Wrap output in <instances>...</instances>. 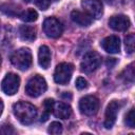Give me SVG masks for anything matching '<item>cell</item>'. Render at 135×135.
<instances>
[{"mask_svg":"<svg viewBox=\"0 0 135 135\" xmlns=\"http://www.w3.org/2000/svg\"><path fill=\"white\" fill-rule=\"evenodd\" d=\"M14 115L22 124H31L37 116V109L26 101H18L13 105Z\"/></svg>","mask_w":135,"mask_h":135,"instance_id":"6da1fadb","label":"cell"},{"mask_svg":"<svg viewBox=\"0 0 135 135\" xmlns=\"http://www.w3.org/2000/svg\"><path fill=\"white\" fill-rule=\"evenodd\" d=\"M32 53L27 47H21L15 51L11 56V62L20 71H26L32 65Z\"/></svg>","mask_w":135,"mask_h":135,"instance_id":"7a4b0ae2","label":"cell"},{"mask_svg":"<svg viewBox=\"0 0 135 135\" xmlns=\"http://www.w3.org/2000/svg\"><path fill=\"white\" fill-rule=\"evenodd\" d=\"M47 89V84L45 79L40 76V75H35L33 76L26 83L25 85V93L30 97H39L42 95Z\"/></svg>","mask_w":135,"mask_h":135,"instance_id":"3957f363","label":"cell"},{"mask_svg":"<svg viewBox=\"0 0 135 135\" xmlns=\"http://www.w3.org/2000/svg\"><path fill=\"white\" fill-rule=\"evenodd\" d=\"M74 71V66L72 63L69 62H61L59 63L56 69H55V73H54V80L56 83L64 85L66 84L73 74Z\"/></svg>","mask_w":135,"mask_h":135,"instance_id":"277c9868","label":"cell"},{"mask_svg":"<svg viewBox=\"0 0 135 135\" xmlns=\"http://www.w3.org/2000/svg\"><path fill=\"white\" fill-rule=\"evenodd\" d=\"M100 63H101V56L95 51H90L83 56V59L81 60L80 63V69L82 72L89 74L97 70Z\"/></svg>","mask_w":135,"mask_h":135,"instance_id":"5b68a950","label":"cell"},{"mask_svg":"<svg viewBox=\"0 0 135 135\" xmlns=\"http://www.w3.org/2000/svg\"><path fill=\"white\" fill-rule=\"evenodd\" d=\"M79 110L83 115L93 116L99 110V100L93 95H88L79 100Z\"/></svg>","mask_w":135,"mask_h":135,"instance_id":"8992f818","label":"cell"},{"mask_svg":"<svg viewBox=\"0 0 135 135\" xmlns=\"http://www.w3.org/2000/svg\"><path fill=\"white\" fill-rule=\"evenodd\" d=\"M43 32L50 38H58L63 32V26L58 19L49 17L43 22Z\"/></svg>","mask_w":135,"mask_h":135,"instance_id":"52a82bcc","label":"cell"},{"mask_svg":"<svg viewBox=\"0 0 135 135\" xmlns=\"http://www.w3.org/2000/svg\"><path fill=\"white\" fill-rule=\"evenodd\" d=\"M20 85V78L14 73H8L5 75L1 82V89L6 95H14L17 93Z\"/></svg>","mask_w":135,"mask_h":135,"instance_id":"ba28073f","label":"cell"},{"mask_svg":"<svg viewBox=\"0 0 135 135\" xmlns=\"http://www.w3.org/2000/svg\"><path fill=\"white\" fill-rule=\"evenodd\" d=\"M121 108V102L117 101V100H113L111 101L105 110V115H104V122L103 126L105 129H111L117 118V113Z\"/></svg>","mask_w":135,"mask_h":135,"instance_id":"9c48e42d","label":"cell"},{"mask_svg":"<svg viewBox=\"0 0 135 135\" xmlns=\"http://www.w3.org/2000/svg\"><path fill=\"white\" fill-rule=\"evenodd\" d=\"M81 6L92 18L99 19L103 14V7L100 0H82Z\"/></svg>","mask_w":135,"mask_h":135,"instance_id":"30bf717a","label":"cell"},{"mask_svg":"<svg viewBox=\"0 0 135 135\" xmlns=\"http://www.w3.org/2000/svg\"><path fill=\"white\" fill-rule=\"evenodd\" d=\"M130 25H131V21L124 15H115L112 16L109 20V26L114 31L122 32L128 30Z\"/></svg>","mask_w":135,"mask_h":135,"instance_id":"8fae6325","label":"cell"},{"mask_svg":"<svg viewBox=\"0 0 135 135\" xmlns=\"http://www.w3.org/2000/svg\"><path fill=\"white\" fill-rule=\"evenodd\" d=\"M101 46L105 52L110 54H117L120 51V40L117 36L112 35V36L105 37L101 41Z\"/></svg>","mask_w":135,"mask_h":135,"instance_id":"7c38bea8","label":"cell"},{"mask_svg":"<svg viewBox=\"0 0 135 135\" xmlns=\"http://www.w3.org/2000/svg\"><path fill=\"white\" fill-rule=\"evenodd\" d=\"M53 114L57 118L68 119L72 115V108L64 102H55L53 107Z\"/></svg>","mask_w":135,"mask_h":135,"instance_id":"4fadbf2b","label":"cell"},{"mask_svg":"<svg viewBox=\"0 0 135 135\" xmlns=\"http://www.w3.org/2000/svg\"><path fill=\"white\" fill-rule=\"evenodd\" d=\"M71 18L76 24H78L79 26H83V27L89 26L93 20L90 15H88L86 13H82L80 11H73L71 13Z\"/></svg>","mask_w":135,"mask_h":135,"instance_id":"5bb4252c","label":"cell"},{"mask_svg":"<svg viewBox=\"0 0 135 135\" xmlns=\"http://www.w3.org/2000/svg\"><path fill=\"white\" fill-rule=\"evenodd\" d=\"M38 63L44 70L49 69V66L51 64V51H50V49L46 45H41L39 47Z\"/></svg>","mask_w":135,"mask_h":135,"instance_id":"9a60e30c","label":"cell"},{"mask_svg":"<svg viewBox=\"0 0 135 135\" xmlns=\"http://www.w3.org/2000/svg\"><path fill=\"white\" fill-rule=\"evenodd\" d=\"M19 36L24 41H34L36 39V28L30 25H21L19 27Z\"/></svg>","mask_w":135,"mask_h":135,"instance_id":"2e32d148","label":"cell"},{"mask_svg":"<svg viewBox=\"0 0 135 135\" xmlns=\"http://www.w3.org/2000/svg\"><path fill=\"white\" fill-rule=\"evenodd\" d=\"M0 11L7 15V16H11V17H17L19 16V14L21 13L20 12V7L17 5V4H14V3H3L0 5Z\"/></svg>","mask_w":135,"mask_h":135,"instance_id":"e0dca14e","label":"cell"},{"mask_svg":"<svg viewBox=\"0 0 135 135\" xmlns=\"http://www.w3.org/2000/svg\"><path fill=\"white\" fill-rule=\"evenodd\" d=\"M19 17L24 22H34L38 18V13L34 8H27L19 14Z\"/></svg>","mask_w":135,"mask_h":135,"instance_id":"ac0fdd59","label":"cell"},{"mask_svg":"<svg viewBox=\"0 0 135 135\" xmlns=\"http://www.w3.org/2000/svg\"><path fill=\"white\" fill-rule=\"evenodd\" d=\"M54 103H55V101H54V99H52V98H47V99H45V100H44V102H43V107H44V113L42 114L41 119H40L42 122L46 121V120H47L49 115H50V114L53 112V107H54Z\"/></svg>","mask_w":135,"mask_h":135,"instance_id":"d6986e66","label":"cell"},{"mask_svg":"<svg viewBox=\"0 0 135 135\" xmlns=\"http://www.w3.org/2000/svg\"><path fill=\"white\" fill-rule=\"evenodd\" d=\"M124 45H126V51L128 54H132L134 52L135 47V36L134 34H130L124 38Z\"/></svg>","mask_w":135,"mask_h":135,"instance_id":"ffe728a7","label":"cell"},{"mask_svg":"<svg viewBox=\"0 0 135 135\" xmlns=\"http://www.w3.org/2000/svg\"><path fill=\"white\" fill-rule=\"evenodd\" d=\"M47 132L51 133V134H54V135L61 134L62 133V124L60 122H58V121H53L50 124Z\"/></svg>","mask_w":135,"mask_h":135,"instance_id":"44dd1931","label":"cell"},{"mask_svg":"<svg viewBox=\"0 0 135 135\" xmlns=\"http://www.w3.org/2000/svg\"><path fill=\"white\" fill-rule=\"evenodd\" d=\"M124 122L129 128H134L135 127V114H134V109L132 108L126 115Z\"/></svg>","mask_w":135,"mask_h":135,"instance_id":"7402d4cb","label":"cell"},{"mask_svg":"<svg viewBox=\"0 0 135 135\" xmlns=\"http://www.w3.org/2000/svg\"><path fill=\"white\" fill-rule=\"evenodd\" d=\"M0 134L1 135H12V134H16V130L14 129V127L12 124L8 123H4L0 127Z\"/></svg>","mask_w":135,"mask_h":135,"instance_id":"603a6c76","label":"cell"},{"mask_svg":"<svg viewBox=\"0 0 135 135\" xmlns=\"http://www.w3.org/2000/svg\"><path fill=\"white\" fill-rule=\"evenodd\" d=\"M133 63H131L126 70H124V73H126V80L130 81V82H133L134 81V68H133Z\"/></svg>","mask_w":135,"mask_h":135,"instance_id":"cb8c5ba5","label":"cell"},{"mask_svg":"<svg viewBox=\"0 0 135 135\" xmlns=\"http://www.w3.org/2000/svg\"><path fill=\"white\" fill-rule=\"evenodd\" d=\"M37 7H39L41 11H45L49 8L51 4V0H34Z\"/></svg>","mask_w":135,"mask_h":135,"instance_id":"d4e9b609","label":"cell"},{"mask_svg":"<svg viewBox=\"0 0 135 135\" xmlns=\"http://www.w3.org/2000/svg\"><path fill=\"white\" fill-rule=\"evenodd\" d=\"M75 85L78 90H84L88 88V81L83 77H78L75 81Z\"/></svg>","mask_w":135,"mask_h":135,"instance_id":"484cf974","label":"cell"},{"mask_svg":"<svg viewBox=\"0 0 135 135\" xmlns=\"http://www.w3.org/2000/svg\"><path fill=\"white\" fill-rule=\"evenodd\" d=\"M105 64H107L108 68H113L116 64V59L115 58H108Z\"/></svg>","mask_w":135,"mask_h":135,"instance_id":"4316f807","label":"cell"},{"mask_svg":"<svg viewBox=\"0 0 135 135\" xmlns=\"http://www.w3.org/2000/svg\"><path fill=\"white\" fill-rule=\"evenodd\" d=\"M62 98H65V99H72V94L70 92H64L62 94Z\"/></svg>","mask_w":135,"mask_h":135,"instance_id":"83f0119b","label":"cell"},{"mask_svg":"<svg viewBox=\"0 0 135 135\" xmlns=\"http://www.w3.org/2000/svg\"><path fill=\"white\" fill-rule=\"evenodd\" d=\"M2 111H3V101L0 99V116L2 114Z\"/></svg>","mask_w":135,"mask_h":135,"instance_id":"f1b7e54d","label":"cell"},{"mask_svg":"<svg viewBox=\"0 0 135 135\" xmlns=\"http://www.w3.org/2000/svg\"><path fill=\"white\" fill-rule=\"evenodd\" d=\"M104 1H105L107 3H110V4H112V3H114L116 0H104Z\"/></svg>","mask_w":135,"mask_h":135,"instance_id":"f546056e","label":"cell"},{"mask_svg":"<svg viewBox=\"0 0 135 135\" xmlns=\"http://www.w3.org/2000/svg\"><path fill=\"white\" fill-rule=\"evenodd\" d=\"M23 1H25V2H30L31 0H23Z\"/></svg>","mask_w":135,"mask_h":135,"instance_id":"4dcf8cb0","label":"cell"},{"mask_svg":"<svg viewBox=\"0 0 135 135\" xmlns=\"http://www.w3.org/2000/svg\"><path fill=\"white\" fill-rule=\"evenodd\" d=\"M0 68H1V56H0Z\"/></svg>","mask_w":135,"mask_h":135,"instance_id":"1f68e13d","label":"cell"},{"mask_svg":"<svg viewBox=\"0 0 135 135\" xmlns=\"http://www.w3.org/2000/svg\"><path fill=\"white\" fill-rule=\"evenodd\" d=\"M53 1H58V0H53Z\"/></svg>","mask_w":135,"mask_h":135,"instance_id":"d6a6232c","label":"cell"}]
</instances>
